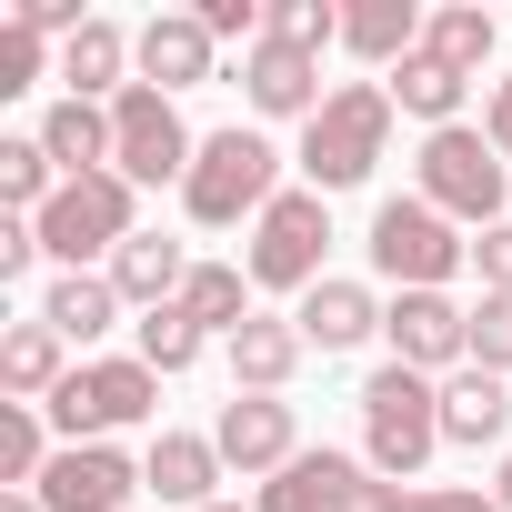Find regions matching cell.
Returning <instances> with one entry per match:
<instances>
[{"mask_svg":"<svg viewBox=\"0 0 512 512\" xmlns=\"http://www.w3.org/2000/svg\"><path fill=\"white\" fill-rule=\"evenodd\" d=\"M382 91H392V111H412V121L452 131V121H462V91H472V81H462V71H442L432 51H412V61H402V71H392Z\"/></svg>","mask_w":512,"mask_h":512,"instance_id":"cell-28","label":"cell"},{"mask_svg":"<svg viewBox=\"0 0 512 512\" xmlns=\"http://www.w3.org/2000/svg\"><path fill=\"white\" fill-rule=\"evenodd\" d=\"M382 332H392V362H412V372H462L472 362V312L452 302V292H402L392 312H382Z\"/></svg>","mask_w":512,"mask_h":512,"instance_id":"cell-11","label":"cell"},{"mask_svg":"<svg viewBox=\"0 0 512 512\" xmlns=\"http://www.w3.org/2000/svg\"><path fill=\"white\" fill-rule=\"evenodd\" d=\"M282 201V151L262 141V131H211L201 141V161H191V181H181V211L201 221V231H231V221H262Z\"/></svg>","mask_w":512,"mask_h":512,"instance_id":"cell-3","label":"cell"},{"mask_svg":"<svg viewBox=\"0 0 512 512\" xmlns=\"http://www.w3.org/2000/svg\"><path fill=\"white\" fill-rule=\"evenodd\" d=\"M141 221H131V181L121 171H91V181H61L51 191V211H41V251L51 262H111V251L131 241Z\"/></svg>","mask_w":512,"mask_h":512,"instance_id":"cell-8","label":"cell"},{"mask_svg":"<svg viewBox=\"0 0 512 512\" xmlns=\"http://www.w3.org/2000/svg\"><path fill=\"white\" fill-rule=\"evenodd\" d=\"M302 322H272V312H251L241 332H231V392H282L292 372H302Z\"/></svg>","mask_w":512,"mask_h":512,"instance_id":"cell-20","label":"cell"},{"mask_svg":"<svg viewBox=\"0 0 512 512\" xmlns=\"http://www.w3.org/2000/svg\"><path fill=\"white\" fill-rule=\"evenodd\" d=\"M11 91H41V31L0 21V101H11Z\"/></svg>","mask_w":512,"mask_h":512,"instance_id":"cell-34","label":"cell"},{"mask_svg":"<svg viewBox=\"0 0 512 512\" xmlns=\"http://www.w3.org/2000/svg\"><path fill=\"white\" fill-rule=\"evenodd\" d=\"M241 91H251L262 121H312V111L332 101V91H322V61L292 51V41H251V51H241Z\"/></svg>","mask_w":512,"mask_h":512,"instance_id":"cell-14","label":"cell"},{"mask_svg":"<svg viewBox=\"0 0 512 512\" xmlns=\"http://www.w3.org/2000/svg\"><path fill=\"white\" fill-rule=\"evenodd\" d=\"M292 322H302V342H312V352H352V342H372V332H382V302H372L362 282H312Z\"/></svg>","mask_w":512,"mask_h":512,"instance_id":"cell-23","label":"cell"},{"mask_svg":"<svg viewBox=\"0 0 512 512\" xmlns=\"http://www.w3.org/2000/svg\"><path fill=\"white\" fill-rule=\"evenodd\" d=\"M211 512H241V502H211Z\"/></svg>","mask_w":512,"mask_h":512,"instance_id":"cell-43","label":"cell"},{"mask_svg":"<svg viewBox=\"0 0 512 512\" xmlns=\"http://www.w3.org/2000/svg\"><path fill=\"white\" fill-rule=\"evenodd\" d=\"M121 71H131V31L91 11V31H71V41H61V81H71V101H101V91L121 101V91H131Z\"/></svg>","mask_w":512,"mask_h":512,"instance_id":"cell-24","label":"cell"},{"mask_svg":"<svg viewBox=\"0 0 512 512\" xmlns=\"http://www.w3.org/2000/svg\"><path fill=\"white\" fill-rule=\"evenodd\" d=\"M402 512H502V502H492V492H412Z\"/></svg>","mask_w":512,"mask_h":512,"instance_id":"cell-39","label":"cell"},{"mask_svg":"<svg viewBox=\"0 0 512 512\" xmlns=\"http://www.w3.org/2000/svg\"><path fill=\"white\" fill-rule=\"evenodd\" d=\"M41 322H51L61 342H101V332L121 322V292H111V272H61V282L41 292Z\"/></svg>","mask_w":512,"mask_h":512,"instance_id":"cell-25","label":"cell"},{"mask_svg":"<svg viewBox=\"0 0 512 512\" xmlns=\"http://www.w3.org/2000/svg\"><path fill=\"white\" fill-rule=\"evenodd\" d=\"M0 512H41V492H0Z\"/></svg>","mask_w":512,"mask_h":512,"instance_id":"cell-41","label":"cell"},{"mask_svg":"<svg viewBox=\"0 0 512 512\" xmlns=\"http://www.w3.org/2000/svg\"><path fill=\"white\" fill-rule=\"evenodd\" d=\"M131 492H151V482L121 442H61L41 472V512H121Z\"/></svg>","mask_w":512,"mask_h":512,"instance_id":"cell-10","label":"cell"},{"mask_svg":"<svg viewBox=\"0 0 512 512\" xmlns=\"http://www.w3.org/2000/svg\"><path fill=\"white\" fill-rule=\"evenodd\" d=\"M392 151V91L382 81H342L312 121H302V191H352V181H372V161Z\"/></svg>","mask_w":512,"mask_h":512,"instance_id":"cell-1","label":"cell"},{"mask_svg":"<svg viewBox=\"0 0 512 512\" xmlns=\"http://www.w3.org/2000/svg\"><path fill=\"white\" fill-rule=\"evenodd\" d=\"M492 41H502V21L482 11V0H452V11H432V21H422V51H432L442 71H462V81L492 61Z\"/></svg>","mask_w":512,"mask_h":512,"instance_id":"cell-27","label":"cell"},{"mask_svg":"<svg viewBox=\"0 0 512 512\" xmlns=\"http://www.w3.org/2000/svg\"><path fill=\"white\" fill-rule=\"evenodd\" d=\"M262 41H292V51H332L342 41V11H332V0H272V11H262Z\"/></svg>","mask_w":512,"mask_h":512,"instance_id":"cell-32","label":"cell"},{"mask_svg":"<svg viewBox=\"0 0 512 512\" xmlns=\"http://www.w3.org/2000/svg\"><path fill=\"white\" fill-rule=\"evenodd\" d=\"M181 312H191L201 332H221V342H231V332L251 322V272H241V262H191V282H181Z\"/></svg>","mask_w":512,"mask_h":512,"instance_id":"cell-29","label":"cell"},{"mask_svg":"<svg viewBox=\"0 0 512 512\" xmlns=\"http://www.w3.org/2000/svg\"><path fill=\"white\" fill-rule=\"evenodd\" d=\"M51 191H61V161L41 151V131H11L0 141V211H51Z\"/></svg>","mask_w":512,"mask_h":512,"instance_id":"cell-30","label":"cell"},{"mask_svg":"<svg viewBox=\"0 0 512 512\" xmlns=\"http://www.w3.org/2000/svg\"><path fill=\"white\" fill-rule=\"evenodd\" d=\"M322 241H332V201H322V191H282L262 221H251L241 272L262 282V292H312V282H332V272H322Z\"/></svg>","mask_w":512,"mask_h":512,"instance_id":"cell-7","label":"cell"},{"mask_svg":"<svg viewBox=\"0 0 512 512\" xmlns=\"http://www.w3.org/2000/svg\"><path fill=\"white\" fill-rule=\"evenodd\" d=\"M131 61H141L151 91H201L211 61H221V41L201 31V11H151V21L131 31Z\"/></svg>","mask_w":512,"mask_h":512,"instance_id":"cell-13","label":"cell"},{"mask_svg":"<svg viewBox=\"0 0 512 512\" xmlns=\"http://www.w3.org/2000/svg\"><path fill=\"white\" fill-rule=\"evenodd\" d=\"M181 282H191V251H181L171 231H131V241L111 251V292H121V302H141V312L181 302Z\"/></svg>","mask_w":512,"mask_h":512,"instance_id":"cell-17","label":"cell"},{"mask_svg":"<svg viewBox=\"0 0 512 512\" xmlns=\"http://www.w3.org/2000/svg\"><path fill=\"white\" fill-rule=\"evenodd\" d=\"M482 141L512 151V81H492V111H482Z\"/></svg>","mask_w":512,"mask_h":512,"instance_id":"cell-40","label":"cell"},{"mask_svg":"<svg viewBox=\"0 0 512 512\" xmlns=\"http://www.w3.org/2000/svg\"><path fill=\"white\" fill-rule=\"evenodd\" d=\"M71 342L31 312V322H11V332H0V392H11V402H51L61 382H71V362H61Z\"/></svg>","mask_w":512,"mask_h":512,"instance_id":"cell-22","label":"cell"},{"mask_svg":"<svg viewBox=\"0 0 512 512\" xmlns=\"http://www.w3.org/2000/svg\"><path fill=\"white\" fill-rule=\"evenodd\" d=\"M211 442H221V462H231V472H282V462L302 452V422H292V402H282V392H231V402H221V422H211Z\"/></svg>","mask_w":512,"mask_h":512,"instance_id":"cell-12","label":"cell"},{"mask_svg":"<svg viewBox=\"0 0 512 512\" xmlns=\"http://www.w3.org/2000/svg\"><path fill=\"white\" fill-rule=\"evenodd\" d=\"M512 432V382L502 372H452L442 382V442H462V452H482V442H502Z\"/></svg>","mask_w":512,"mask_h":512,"instance_id":"cell-19","label":"cell"},{"mask_svg":"<svg viewBox=\"0 0 512 512\" xmlns=\"http://www.w3.org/2000/svg\"><path fill=\"white\" fill-rule=\"evenodd\" d=\"M31 262H41V221L0 211V282H31Z\"/></svg>","mask_w":512,"mask_h":512,"instance_id":"cell-36","label":"cell"},{"mask_svg":"<svg viewBox=\"0 0 512 512\" xmlns=\"http://www.w3.org/2000/svg\"><path fill=\"white\" fill-rule=\"evenodd\" d=\"M41 412H51L61 442H111V432H131V422L161 412V372L151 362H71V382Z\"/></svg>","mask_w":512,"mask_h":512,"instance_id":"cell-5","label":"cell"},{"mask_svg":"<svg viewBox=\"0 0 512 512\" xmlns=\"http://www.w3.org/2000/svg\"><path fill=\"white\" fill-rule=\"evenodd\" d=\"M362 472H372V462H352V452H332V442H322V452H292V462L262 482V502H251V512H342Z\"/></svg>","mask_w":512,"mask_h":512,"instance_id":"cell-15","label":"cell"},{"mask_svg":"<svg viewBox=\"0 0 512 512\" xmlns=\"http://www.w3.org/2000/svg\"><path fill=\"white\" fill-rule=\"evenodd\" d=\"M402 502H412V492H402V482H382V472H362V482H352V502H342V512H402Z\"/></svg>","mask_w":512,"mask_h":512,"instance_id":"cell-38","label":"cell"},{"mask_svg":"<svg viewBox=\"0 0 512 512\" xmlns=\"http://www.w3.org/2000/svg\"><path fill=\"white\" fill-rule=\"evenodd\" d=\"M472 272H482V292H512V221H492L472 241Z\"/></svg>","mask_w":512,"mask_h":512,"instance_id":"cell-37","label":"cell"},{"mask_svg":"<svg viewBox=\"0 0 512 512\" xmlns=\"http://www.w3.org/2000/svg\"><path fill=\"white\" fill-rule=\"evenodd\" d=\"M141 482H151L161 502H181V512H211V482H221V442H211V432H161V442L141 452Z\"/></svg>","mask_w":512,"mask_h":512,"instance_id":"cell-16","label":"cell"},{"mask_svg":"<svg viewBox=\"0 0 512 512\" xmlns=\"http://www.w3.org/2000/svg\"><path fill=\"white\" fill-rule=\"evenodd\" d=\"M422 0H352V11H342V51H362L372 71H402L412 51H422Z\"/></svg>","mask_w":512,"mask_h":512,"instance_id":"cell-21","label":"cell"},{"mask_svg":"<svg viewBox=\"0 0 512 512\" xmlns=\"http://www.w3.org/2000/svg\"><path fill=\"white\" fill-rule=\"evenodd\" d=\"M262 11H272V0H201V31L251 51V41H262Z\"/></svg>","mask_w":512,"mask_h":512,"instance_id":"cell-35","label":"cell"},{"mask_svg":"<svg viewBox=\"0 0 512 512\" xmlns=\"http://www.w3.org/2000/svg\"><path fill=\"white\" fill-rule=\"evenodd\" d=\"M131 332H141V352H131V362H151L161 382H171V372H191V362H201V342H211V332H201V322H191L181 302H161V312H141Z\"/></svg>","mask_w":512,"mask_h":512,"instance_id":"cell-31","label":"cell"},{"mask_svg":"<svg viewBox=\"0 0 512 512\" xmlns=\"http://www.w3.org/2000/svg\"><path fill=\"white\" fill-rule=\"evenodd\" d=\"M422 201L442 211V221H462V231H492L502 221V151L482 141V131H432L422 141Z\"/></svg>","mask_w":512,"mask_h":512,"instance_id":"cell-9","label":"cell"},{"mask_svg":"<svg viewBox=\"0 0 512 512\" xmlns=\"http://www.w3.org/2000/svg\"><path fill=\"white\" fill-rule=\"evenodd\" d=\"M472 372H502L512 382V292H482L472 302Z\"/></svg>","mask_w":512,"mask_h":512,"instance_id":"cell-33","label":"cell"},{"mask_svg":"<svg viewBox=\"0 0 512 512\" xmlns=\"http://www.w3.org/2000/svg\"><path fill=\"white\" fill-rule=\"evenodd\" d=\"M462 262H472L462 221H442L422 191H402V201L372 211V272H382V282H402V292H442Z\"/></svg>","mask_w":512,"mask_h":512,"instance_id":"cell-4","label":"cell"},{"mask_svg":"<svg viewBox=\"0 0 512 512\" xmlns=\"http://www.w3.org/2000/svg\"><path fill=\"white\" fill-rule=\"evenodd\" d=\"M492 502H502V512H512V452H502V482H492Z\"/></svg>","mask_w":512,"mask_h":512,"instance_id":"cell-42","label":"cell"},{"mask_svg":"<svg viewBox=\"0 0 512 512\" xmlns=\"http://www.w3.org/2000/svg\"><path fill=\"white\" fill-rule=\"evenodd\" d=\"M41 151L61 161V181H91V171H111V101H51L41 111Z\"/></svg>","mask_w":512,"mask_h":512,"instance_id":"cell-18","label":"cell"},{"mask_svg":"<svg viewBox=\"0 0 512 512\" xmlns=\"http://www.w3.org/2000/svg\"><path fill=\"white\" fill-rule=\"evenodd\" d=\"M362 452L382 482H412L432 452H442V382L412 372V362H382L362 382Z\"/></svg>","mask_w":512,"mask_h":512,"instance_id":"cell-2","label":"cell"},{"mask_svg":"<svg viewBox=\"0 0 512 512\" xmlns=\"http://www.w3.org/2000/svg\"><path fill=\"white\" fill-rule=\"evenodd\" d=\"M191 161H201V141L181 131V101L151 91V81H131L111 101V171L131 191H161V181H191Z\"/></svg>","mask_w":512,"mask_h":512,"instance_id":"cell-6","label":"cell"},{"mask_svg":"<svg viewBox=\"0 0 512 512\" xmlns=\"http://www.w3.org/2000/svg\"><path fill=\"white\" fill-rule=\"evenodd\" d=\"M51 452H61V432L41 402H0V492H41Z\"/></svg>","mask_w":512,"mask_h":512,"instance_id":"cell-26","label":"cell"}]
</instances>
